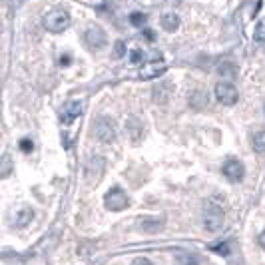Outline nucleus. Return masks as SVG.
I'll use <instances>...</instances> for the list:
<instances>
[{
	"instance_id": "obj_1",
	"label": "nucleus",
	"mask_w": 265,
	"mask_h": 265,
	"mask_svg": "<svg viewBox=\"0 0 265 265\" xmlns=\"http://www.w3.org/2000/svg\"><path fill=\"white\" fill-rule=\"evenodd\" d=\"M68 26H70V14H68L66 10L56 8V10H50V12L44 16V28H46L48 32H52V34H60V32H64Z\"/></svg>"
},
{
	"instance_id": "obj_2",
	"label": "nucleus",
	"mask_w": 265,
	"mask_h": 265,
	"mask_svg": "<svg viewBox=\"0 0 265 265\" xmlns=\"http://www.w3.org/2000/svg\"><path fill=\"white\" fill-rule=\"evenodd\" d=\"M104 201H106V207H108L110 211H122V209L128 207V196H126V192H124L122 188H118V186H114V188L106 194Z\"/></svg>"
},
{
	"instance_id": "obj_3",
	"label": "nucleus",
	"mask_w": 265,
	"mask_h": 265,
	"mask_svg": "<svg viewBox=\"0 0 265 265\" xmlns=\"http://www.w3.org/2000/svg\"><path fill=\"white\" fill-rule=\"evenodd\" d=\"M84 42L90 50H102L108 42L106 38V32L100 28V26H90L86 32H84Z\"/></svg>"
},
{
	"instance_id": "obj_4",
	"label": "nucleus",
	"mask_w": 265,
	"mask_h": 265,
	"mask_svg": "<svg viewBox=\"0 0 265 265\" xmlns=\"http://www.w3.org/2000/svg\"><path fill=\"white\" fill-rule=\"evenodd\" d=\"M94 134H96V138L100 140V142H114V138H116V128H114V124H112V120H108V118H100L98 122H96V126H94Z\"/></svg>"
},
{
	"instance_id": "obj_5",
	"label": "nucleus",
	"mask_w": 265,
	"mask_h": 265,
	"mask_svg": "<svg viewBox=\"0 0 265 265\" xmlns=\"http://www.w3.org/2000/svg\"><path fill=\"white\" fill-rule=\"evenodd\" d=\"M215 98L223 104V106H233L237 102V90L233 84L229 82H219L215 86Z\"/></svg>"
},
{
	"instance_id": "obj_6",
	"label": "nucleus",
	"mask_w": 265,
	"mask_h": 265,
	"mask_svg": "<svg viewBox=\"0 0 265 265\" xmlns=\"http://www.w3.org/2000/svg\"><path fill=\"white\" fill-rule=\"evenodd\" d=\"M203 225H205V229H209V231H217V229L223 225V211H221L215 203H211V205L205 209V213H203Z\"/></svg>"
},
{
	"instance_id": "obj_7",
	"label": "nucleus",
	"mask_w": 265,
	"mask_h": 265,
	"mask_svg": "<svg viewBox=\"0 0 265 265\" xmlns=\"http://www.w3.org/2000/svg\"><path fill=\"white\" fill-rule=\"evenodd\" d=\"M221 172H223V176H225L229 182H233V184L241 182L243 176H245V168H243V164L237 162V160H227V162L223 164Z\"/></svg>"
},
{
	"instance_id": "obj_8",
	"label": "nucleus",
	"mask_w": 265,
	"mask_h": 265,
	"mask_svg": "<svg viewBox=\"0 0 265 265\" xmlns=\"http://www.w3.org/2000/svg\"><path fill=\"white\" fill-rule=\"evenodd\" d=\"M84 112V102H78V100H72V102H68L64 108H62V114H60V118H62V122L64 124H72L80 114Z\"/></svg>"
},
{
	"instance_id": "obj_9",
	"label": "nucleus",
	"mask_w": 265,
	"mask_h": 265,
	"mask_svg": "<svg viewBox=\"0 0 265 265\" xmlns=\"http://www.w3.org/2000/svg\"><path fill=\"white\" fill-rule=\"evenodd\" d=\"M166 70V64L164 62H154V64H148V66H144L142 70H140V78L142 80H148V78H154V76H158V74H162Z\"/></svg>"
},
{
	"instance_id": "obj_10",
	"label": "nucleus",
	"mask_w": 265,
	"mask_h": 265,
	"mask_svg": "<svg viewBox=\"0 0 265 265\" xmlns=\"http://www.w3.org/2000/svg\"><path fill=\"white\" fill-rule=\"evenodd\" d=\"M32 215H34V211H32L30 207H22V209H20V211L14 215V219H12V225H14V227H26V225L30 223Z\"/></svg>"
},
{
	"instance_id": "obj_11",
	"label": "nucleus",
	"mask_w": 265,
	"mask_h": 265,
	"mask_svg": "<svg viewBox=\"0 0 265 265\" xmlns=\"http://www.w3.org/2000/svg\"><path fill=\"white\" fill-rule=\"evenodd\" d=\"M162 26H164L166 32H174V30H178V26H180V16L174 14V12L164 14V16H162Z\"/></svg>"
},
{
	"instance_id": "obj_12",
	"label": "nucleus",
	"mask_w": 265,
	"mask_h": 265,
	"mask_svg": "<svg viewBox=\"0 0 265 265\" xmlns=\"http://www.w3.org/2000/svg\"><path fill=\"white\" fill-rule=\"evenodd\" d=\"M128 134H130V138L134 140V142H138L142 138V124L136 118H130L128 120Z\"/></svg>"
},
{
	"instance_id": "obj_13",
	"label": "nucleus",
	"mask_w": 265,
	"mask_h": 265,
	"mask_svg": "<svg viewBox=\"0 0 265 265\" xmlns=\"http://www.w3.org/2000/svg\"><path fill=\"white\" fill-rule=\"evenodd\" d=\"M251 146L257 154H265V132H255L253 138H251Z\"/></svg>"
},
{
	"instance_id": "obj_14",
	"label": "nucleus",
	"mask_w": 265,
	"mask_h": 265,
	"mask_svg": "<svg viewBox=\"0 0 265 265\" xmlns=\"http://www.w3.org/2000/svg\"><path fill=\"white\" fill-rule=\"evenodd\" d=\"M253 40L259 42V44L265 42V20H259V22H257V26H255V30H253Z\"/></svg>"
},
{
	"instance_id": "obj_15",
	"label": "nucleus",
	"mask_w": 265,
	"mask_h": 265,
	"mask_svg": "<svg viewBox=\"0 0 265 265\" xmlns=\"http://www.w3.org/2000/svg\"><path fill=\"white\" fill-rule=\"evenodd\" d=\"M160 227H162V221H152V219L142 221V229H144L146 233H156Z\"/></svg>"
},
{
	"instance_id": "obj_16",
	"label": "nucleus",
	"mask_w": 265,
	"mask_h": 265,
	"mask_svg": "<svg viewBox=\"0 0 265 265\" xmlns=\"http://www.w3.org/2000/svg\"><path fill=\"white\" fill-rule=\"evenodd\" d=\"M192 104L196 106V108H201V106H205L207 104V94H203V92H196V98H192Z\"/></svg>"
},
{
	"instance_id": "obj_17",
	"label": "nucleus",
	"mask_w": 265,
	"mask_h": 265,
	"mask_svg": "<svg viewBox=\"0 0 265 265\" xmlns=\"http://www.w3.org/2000/svg\"><path fill=\"white\" fill-rule=\"evenodd\" d=\"M130 22L134 24V26H142V24H146V14H142V12H132L130 14Z\"/></svg>"
},
{
	"instance_id": "obj_18",
	"label": "nucleus",
	"mask_w": 265,
	"mask_h": 265,
	"mask_svg": "<svg viewBox=\"0 0 265 265\" xmlns=\"http://www.w3.org/2000/svg\"><path fill=\"white\" fill-rule=\"evenodd\" d=\"M126 54V42L124 40H118L116 46H114V58H122Z\"/></svg>"
},
{
	"instance_id": "obj_19",
	"label": "nucleus",
	"mask_w": 265,
	"mask_h": 265,
	"mask_svg": "<svg viewBox=\"0 0 265 265\" xmlns=\"http://www.w3.org/2000/svg\"><path fill=\"white\" fill-rule=\"evenodd\" d=\"M10 170H12V166H10V158L4 154V156H2V178H8V176H10Z\"/></svg>"
},
{
	"instance_id": "obj_20",
	"label": "nucleus",
	"mask_w": 265,
	"mask_h": 265,
	"mask_svg": "<svg viewBox=\"0 0 265 265\" xmlns=\"http://www.w3.org/2000/svg\"><path fill=\"white\" fill-rule=\"evenodd\" d=\"M211 251L215 253H221V255H229V243H217V245H211Z\"/></svg>"
},
{
	"instance_id": "obj_21",
	"label": "nucleus",
	"mask_w": 265,
	"mask_h": 265,
	"mask_svg": "<svg viewBox=\"0 0 265 265\" xmlns=\"http://www.w3.org/2000/svg\"><path fill=\"white\" fill-rule=\"evenodd\" d=\"M219 74H223V76H233V74H235V68H233L231 64L219 66Z\"/></svg>"
},
{
	"instance_id": "obj_22",
	"label": "nucleus",
	"mask_w": 265,
	"mask_h": 265,
	"mask_svg": "<svg viewBox=\"0 0 265 265\" xmlns=\"http://www.w3.org/2000/svg\"><path fill=\"white\" fill-rule=\"evenodd\" d=\"M20 150L26 152V154H30V152L34 150V144H32L30 140H22V142H20Z\"/></svg>"
},
{
	"instance_id": "obj_23",
	"label": "nucleus",
	"mask_w": 265,
	"mask_h": 265,
	"mask_svg": "<svg viewBox=\"0 0 265 265\" xmlns=\"http://www.w3.org/2000/svg\"><path fill=\"white\" fill-rule=\"evenodd\" d=\"M130 60L134 62V64L142 62V60H144V52H140V50H134V52H132V58H130Z\"/></svg>"
},
{
	"instance_id": "obj_24",
	"label": "nucleus",
	"mask_w": 265,
	"mask_h": 265,
	"mask_svg": "<svg viewBox=\"0 0 265 265\" xmlns=\"http://www.w3.org/2000/svg\"><path fill=\"white\" fill-rule=\"evenodd\" d=\"M132 265H154L150 259H146V257H136L134 261H132Z\"/></svg>"
},
{
	"instance_id": "obj_25",
	"label": "nucleus",
	"mask_w": 265,
	"mask_h": 265,
	"mask_svg": "<svg viewBox=\"0 0 265 265\" xmlns=\"http://www.w3.org/2000/svg\"><path fill=\"white\" fill-rule=\"evenodd\" d=\"M70 62H72V60H70V54H64V56L60 58V64H62V66H68Z\"/></svg>"
},
{
	"instance_id": "obj_26",
	"label": "nucleus",
	"mask_w": 265,
	"mask_h": 265,
	"mask_svg": "<svg viewBox=\"0 0 265 265\" xmlns=\"http://www.w3.org/2000/svg\"><path fill=\"white\" fill-rule=\"evenodd\" d=\"M259 243H261V245H263V247H265V231H263V233H261V235H259Z\"/></svg>"
}]
</instances>
